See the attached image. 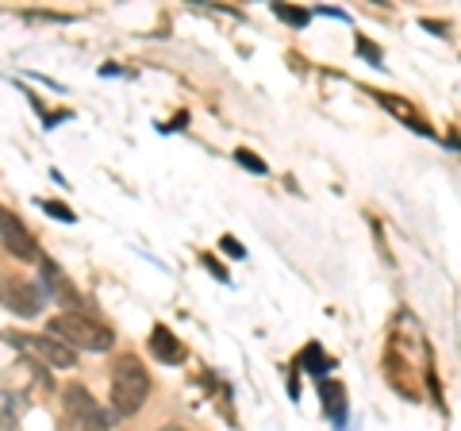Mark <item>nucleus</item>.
Instances as JSON below:
<instances>
[{"mask_svg":"<svg viewBox=\"0 0 461 431\" xmlns=\"http://www.w3.org/2000/svg\"><path fill=\"white\" fill-rule=\"evenodd\" d=\"M400 320H403L408 339H403L400 327L393 324V335H388V347H384V373H388V381L403 393V378H415V373L435 378V373H430V351H427V339L420 332V324H415L408 312H400Z\"/></svg>","mask_w":461,"mask_h":431,"instance_id":"1","label":"nucleus"},{"mask_svg":"<svg viewBox=\"0 0 461 431\" xmlns=\"http://www.w3.org/2000/svg\"><path fill=\"white\" fill-rule=\"evenodd\" d=\"M150 397V373L135 354H120L112 366V408L120 416H135Z\"/></svg>","mask_w":461,"mask_h":431,"instance_id":"2","label":"nucleus"},{"mask_svg":"<svg viewBox=\"0 0 461 431\" xmlns=\"http://www.w3.org/2000/svg\"><path fill=\"white\" fill-rule=\"evenodd\" d=\"M47 332L54 339H62L66 347H81V351H108L112 347V332L104 324H96L93 316H85V312L54 316V320L47 324Z\"/></svg>","mask_w":461,"mask_h":431,"instance_id":"3","label":"nucleus"},{"mask_svg":"<svg viewBox=\"0 0 461 431\" xmlns=\"http://www.w3.org/2000/svg\"><path fill=\"white\" fill-rule=\"evenodd\" d=\"M0 305H5L8 312L23 316V320H32V316L42 312V289L27 278H5L0 274Z\"/></svg>","mask_w":461,"mask_h":431,"instance_id":"4","label":"nucleus"},{"mask_svg":"<svg viewBox=\"0 0 461 431\" xmlns=\"http://www.w3.org/2000/svg\"><path fill=\"white\" fill-rule=\"evenodd\" d=\"M62 397H66L69 416H77V424H81L85 431H108V412L89 397V390H85V385H66Z\"/></svg>","mask_w":461,"mask_h":431,"instance_id":"5","label":"nucleus"},{"mask_svg":"<svg viewBox=\"0 0 461 431\" xmlns=\"http://www.w3.org/2000/svg\"><path fill=\"white\" fill-rule=\"evenodd\" d=\"M0 239H5V247L16 258H23V262H35V258H39V247H35L32 232H27V227L12 212H0Z\"/></svg>","mask_w":461,"mask_h":431,"instance_id":"6","label":"nucleus"},{"mask_svg":"<svg viewBox=\"0 0 461 431\" xmlns=\"http://www.w3.org/2000/svg\"><path fill=\"white\" fill-rule=\"evenodd\" d=\"M20 343H32L35 354H39V358H47V362H50V366H58V370L77 366V351H74V347H66V343H58V339L39 335V339H20Z\"/></svg>","mask_w":461,"mask_h":431,"instance_id":"7","label":"nucleus"},{"mask_svg":"<svg viewBox=\"0 0 461 431\" xmlns=\"http://www.w3.org/2000/svg\"><path fill=\"white\" fill-rule=\"evenodd\" d=\"M320 400H323V412H327L335 424L346 420V385H342V381L320 378Z\"/></svg>","mask_w":461,"mask_h":431,"instance_id":"8","label":"nucleus"},{"mask_svg":"<svg viewBox=\"0 0 461 431\" xmlns=\"http://www.w3.org/2000/svg\"><path fill=\"white\" fill-rule=\"evenodd\" d=\"M150 351L158 362H185V347H181V339L169 332V327H154L150 332Z\"/></svg>","mask_w":461,"mask_h":431,"instance_id":"9","label":"nucleus"},{"mask_svg":"<svg viewBox=\"0 0 461 431\" xmlns=\"http://www.w3.org/2000/svg\"><path fill=\"white\" fill-rule=\"evenodd\" d=\"M300 366H308V370L315 373V378H323V370H330L335 362H330V358H327V354L312 343V347H304V354H300Z\"/></svg>","mask_w":461,"mask_h":431,"instance_id":"10","label":"nucleus"},{"mask_svg":"<svg viewBox=\"0 0 461 431\" xmlns=\"http://www.w3.org/2000/svg\"><path fill=\"white\" fill-rule=\"evenodd\" d=\"M39 208H42V212H50L54 220H62V224H74V212H69L62 200H39Z\"/></svg>","mask_w":461,"mask_h":431,"instance_id":"11","label":"nucleus"},{"mask_svg":"<svg viewBox=\"0 0 461 431\" xmlns=\"http://www.w3.org/2000/svg\"><path fill=\"white\" fill-rule=\"evenodd\" d=\"M235 158H239V166H247V170H254V174H266V162L258 154H250L247 147H239L235 151Z\"/></svg>","mask_w":461,"mask_h":431,"instance_id":"12","label":"nucleus"},{"mask_svg":"<svg viewBox=\"0 0 461 431\" xmlns=\"http://www.w3.org/2000/svg\"><path fill=\"white\" fill-rule=\"evenodd\" d=\"M273 12H277L281 20L296 23V27H304V23H308V12H300V8H285V5H273Z\"/></svg>","mask_w":461,"mask_h":431,"instance_id":"13","label":"nucleus"},{"mask_svg":"<svg viewBox=\"0 0 461 431\" xmlns=\"http://www.w3.org/2000/svg\"><path fill=\"white\" fill-rule=\"evenodd\" d=\"M220 247H223V254H230V258H247V251H242V243H239V239H230V235H223V239H220Z\"/></svg>","mask_w":461,"mask_h":431,"instance_id":"14","label":"nucleus"},{"mask_svg":"<svg viewBox=\"0 0 461 431\" xmlns=\"http://www.w3.org/2000/svg\"><path fill=\"white\" fill-rule=\"evenodd\" d=\"M357 50H362V54H366V59H369L373 66H381V54H377V47H369V42H366V39H362V42H357Z\"/></svg>","mask_w":461,"mask_h":431,"instance_id":"15","label":"nucleus"},{"mask_svg":"<svg viewBox=\"0 0 461 431\" xmlns=\"http://www.w3.org/2000/svg\"><path fill=\"white\" fill-rule=\"evenodd\" d=\"M204 266H208V270H212V274H215V278H220V281H227V274H223V270H220V262H212V258H204Z\"/></svg>","mask_w":461,"mask_h":431,"instance_id":"16","label":"nucleus"},{"mask_svg":"<svg viewBox=\"0 0 461 431\" xmlns=\"http://www.w3.org/2000/svg\"><path fill=\"white\" fill-rule=\"evenodd\" d=\"M162 431H181V427H162Z\"/></svg>","mask_w":461,"mask_h":431,"instance_id":"17","label":"nucleus"}]
</instances>
